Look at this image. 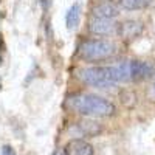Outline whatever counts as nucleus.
Returning a JSON list of instances; mask_svg holds the SVG:
<instances>
[{"instance_id":"obj_1","label":"nucleus","mask_w":155,"mask_h":155,"mask_svg":"<svg viewBox=\"0 0 155 155\" xmlns=\"http://www.w3.org/2000/svg\"><path fill=\"white\" fill-rule=\"evenodd\" d=\"M65 107L84 115V116H96V118H107L116 113V107L109 99L92 95V93H73L67 96Z\"/></svg>"},{"instance_id":"obj_5","label":"nucleus","mask_w":155,"mask_h":155,"mask_svg":"<svg viewBox=\"0 0 155 155\" xmlns=\"http://www.w3.org/2000/svg\"><path fill=\"white\" fill-rule=\"evenodd\" d=\"M118 25L113 23L112 19H102V17H93L88 23V30L92 31L93 34H98V36H107V34H112Z\"/></svg>"},{"instance_id":"obj_4","label":"nucleus","mask_w":155,"mask_h":155,"mask_svg":"<svg viewBox=\"0 0 155 155\" xmlns=\"http://www.w3.org/2000/svg\"><path fill=\"white\" fill-rule=\"evenodd\" d=\"M118 34L123 37V39H127V41H130V39H137L143 34L144 31V25L143 22L140 20H135V19H130V20H124L118 25V28H116Z\"/></svg>"},{"instance_id":"obj_11","label":"nucleus","mask_w":155,"mask_h":155,"mask_svg":"<svg viewBox=\"0 0 155 155\" xmlns=\"http://www.w3.org/2000/svg\"><path fill=\"white\" fill-rule=\"evenodd\" d=\"M79 17H81V6L74 3L73 6H70V9L67 11L65 14V25L68 30L76 28V25L79 23Z\"/></svg>"},{"instance_id":"obj_10","label":"nucleus","mask_w":155,"mask_h":155,"mask_svg":"<svg viewBox=\"0 0 155 155\" xmlns=\"http://www.w3.org/2000/svg\"><path fill=\"white\" fill-rule=\"evenodd\" d=\"M118 3L126 11H138V9H146L153 3V0H118Z\"/></svg>"},{"instance_id":"obj_6","label":"nucleus","mask_w":155,"mask_h":155,"mask_svg":"<svg viewBox=\"0 0 155 155\" xmlns=\"http://www.w3.org/2000/svg\"><path fill=\"white\" fill-rule=\"evenodd\" d=\"M155 74V67L146 61H132V78L134 81L149 79Z\"/></svg>"},{"instance_id":"obj_8","label":"nucleus","mask_w":155,"mask_h":155,"mask_svg":"<svg viewBox=\"0 0 155 155\" xmlns=\"http://www.w3.org/2000/svg\"><path fill=\"white\" fill-rule=\"evenodd\" d=\"M93 17H102V19H113L118 16V6L115 3L109 2V0H104V2L98 3L93 8Z\"/></svg>"},{"instance_id":"obj_7","label":"nucleus","mask_w":155,"mask_h":155,"mask_svg":"<svg viewBox=\"0 0 155 155\" xmlns=\"http://www.w3.org/2000/svg\"><path fill=\"white\" fill-rule=\"evenodd\" d=\"M65 152L67 155H93V147L81 138H73L67 143Z\"/></svg>"},{"instance_id":"obj_14","label":"nucleus","mask_w":155,"mask_h":155,"mask_svg":"<svg viewBox=\"0 0 155 155\" xmlns=\"http://www.w3.org/2000/svg\"><path fill=\"white\" fill-rule=\"evenodd\" d=\"M150 98L155 99V82H153V85L150 87Z\"/></svg>"},{"instance_id":"obj_12","label":"nucleus","mask_w":155,"mask_h":155,"mask_svg":"<svg viewBox=\"0 0 155 155\" xmlns=\"http://www.w3.org/2000/svg\"><path fill=\"white\" fill-rule=\"evenodd\" d=\"M2 155H16V152L11 146H3L2 147Z\"/></svg>"},{"instance_id":"obj_9","label":"nucleus","mask_w":155,"mask_h":155,"mask_svg":"<svg viewBox=\"0 0 155 155\" xmlns=\"http://www.w3.org/2000/svg\"><path fill=\"white\" fill-rule=\"evenodd\" d=\"M78 130L84 137H96L102 132V126L93 120H87V121L78 123Z\"/></svg>"},{"instance_id":"obj_3","label":"nucleus","mask_w":155,"mask_h":155,"mask_svg":"<svg viewBox=\"0 0 155 155\" xmlns=\"http://www.w3.org/2000/svg\"><path fill=\"white\" fill-rule=\"evenodd\" d=\"M78 78L87 85L95 88H110L115 84H112L104 71V67H88L78 71Z\"/></svg>"},{"instance_id":"obj_13","label":"nucleus","mask_w":155,"mask_h":155,"mask_svg":"<svg viewBox=\"0 0 155 155\" xmlns=\"http://www.w3.org/2000/svg\"><path fill=\"white\" fill-rule=\"evenodd\" d=\"M53 155H67V152H65V149H58V150H54Z\"/></svg>"},{"instance_id":"obj_2","label":"nucleus","mask_w":155,"mask_h":155,"mask_svg":"<svg viewBox=\"0 0 155 155\" xmlns=\"http://www.w3.org/2000/svg\"><path fill=\"white\" fill-rule=\"evenodd\" d=\"M115 51L116 47L110 41H106V39H87L78 48V54L82 61L95 62V61L112 58Z\"/></svg>"}]
</instances>
